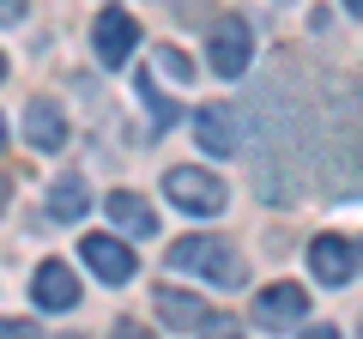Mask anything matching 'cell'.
Returning <instances> with one entry per match:
<instances>
[{
    "instance_id": "cell-1",
    "label": "cell",
    "mask_w": 363,
    "mask_h": 339,
    "mask_svg": "<svg viewBox=\"0 0 363 339\" xmlns=\"http://www.w3.org/2000/svg\"><path fill=\"white\" fill-rule=\"evenodd\" d=\"M169 267L194 273V279H212V285H242V255L224 236H182L169 248Z\"/></svg>"
},
{
    "instance_id": "cell-2",
    "label": "cell",
    "mask_w": 363,
    "mask_h": 339,
    "mask_svg": "<svg viewBox=\"0 0 363 339\" xmlns=\"http://www.w3.org/2000/svg\"><path fill=\"white\" fill-rule=\"evenodd\" d=\"M157 321L169 327V333H230V315H218V309H206L200 297H188V291H176V285H164L157 291Z\"/></svg>"
},
{
    "instance_id": "cell-3",
    "label": "cell",
    "mask_w": 363,
    "mask_h": 339,
    "mask_svg": "<svg viewBox=\"0 0 363 339\" xmlns=\"http://www.w3.org/2000/svg\"><path fill=\"white\" fill-rule=\"evenodd\" d=\"M164 188H169V200H176L182 212H194V218H212V212H224V200H230L218 176H212V170H194V164L169 170Z\"/></svg>"
},
{
    "instance_id": "cell-4",
    "label": "cell",
    "mask_w": 363,
    "mask_h": 339,
    "mask_svg": "<svg viewBox=\"0 0 363 339\" xmlns=\"http://www.w3.org/2000/svg\"><path fill=\"white\" fill-rule=\"evenodd\" d=\"M248 321H255L260 333H291V327L309 321V291L303 285H267L255 297V309H248Z\"/></svg>"
},
{
    "instance_id": "cell-5",
    "label": "cell",
    "mask_w": 363,
    "mask_h": 339,
    "mask_svg": "<svg viewBox=\"0 0 363 339\" xmlns=\"http://www.w3.org/2000/svg\"><path fill=\"white\" fill-rule=\"evenodd\" d=\"M248 61H255V30L242 18H218V30H212V73L242 79Z\"/></svg>"
},
{
    "instance_id": "cell-6",
    "label": "cell",
    "mask_w": 363,
    "mask_h": 339,
    "mask_svg": "<svg viewBox=\"0 0 363 339\" xmlns=\"http://www.w3.org/2000/svg\"><path fill=\"white\" fill-rule=\"evenodd\" d=\"M309 273L321 279V285H351V273H357V243L351 236H315L309 243Z\"/></svg>"
},
{
    "instance_id": "cell-7",
    "label": "cell",
    "mask_w": 363,
    "mask_h": 339,
    "mask_svg": "<svg viewBox=\"0 0 363 339\" xmlns=\"http://www.w3.org/2000/svg\"><path fill=\"white\" fill-rule=\"evenodd\" d=\"M133 43H140V25H133L121 6H104V13H97V30H91L97 61H104V67H121V61L133 55Z\"/></svg>"
},
{
    "instance_id": "cell-8",
    "label": "cell",
    "mask_w": 363,
    "mask_h": 339,
    "mask_svg": "<svg viewBox=\"0 0 363 339\" xmlns=\"http://www.w3.org/2000/svg\"><path fill=\"white\" fill-rule=\"evenodd\" d=\"M79 255H85V267L104 279V285H128L133 267H140V261H133V248L121 243V236H85V243H79Z\"/></svg>"
},
{
    "instance_id": "cell-9",
    "label": "cell",
    "mask_w": 363,
    "mask_h": 339,
    "mask_svg": "<svg viewBox=\"0 0 363 339\" xmlns=\"http://www.w3.org/2000/svg\"><path fill=\"white\" fill-rule=\"evenodd\" d=\"M25 140L37 145V152H61V145H67V116H61V104L37 97V104L25 109Z\"/></svg>"
},
{
    "instance_id": "cell-10",
    "label": "cell",
    "mask_w": 363,
    "mask_h": 339,
    "mask_svg": "<svg viewBox=\"0 0 363 339\" xmlns=\"http://www.w3.org/2000/svg\"><path fill=\"white\" fill-rule=\"evenodd\" d=\"M194 140L206 145L212 157H230L242 133H236V116H230V109H224V104H206V109H200V116H194Z\"/></svg>"
},
{
    "instance_id": "cell-11",
    "label": "cell",
    "mask_w": 363,
    "mask_h": 339,
    "mask_svg": "<svg viewBox=\"0 0 363 339\" xmlns=\"http://www.w3.org/2000/svg\"><path fill=\"white\" fill-rule=\"evenodd\" d=\"M30 291H37L43 309H73V303H79V279H73V267H61V261H43Z\"/></svg>"
},
{
    "instance_id": "cell-12",
    "label": "cell",
    "mask_w": 363,
    "mask_h": 339,
    "mask_svg": "<svg viewBox=\"0 0 363 339\" xmlns=\"http://www.w3.org/2000/svg\"><path fill=\"white\" fill-rule=\"evenodd\" d=\"M104 206H109V218H116V230H121V236H157V212L145 206L140 194H128V188H116V194H109Z\"/></svg>"
},
{
    "instance_id": "cell-13",
    "label": "cell",
    "mask_w": 363,
    "mask_h": 339,
    "mask_svg": "<svg viewBox=\"0 0 363 339\" xmlns=\"http://www.w3.org/2000/svg\"><path fill=\"white\" fill-rule=\"evenodd\" d=\"M85 206H91V188L79 182V176H61V182L49 188V218L73 224V218H85Z\"/></svg>"
},
{
    "instance_id": "cell-14",
    "label": "cell",
    "mask_w": 363,
    "mask_h": 339,
    "mask_svg": "<svg viewBox=\"0 0 363 339\" xmlns=\"http://www.w3.org/2000/svg\"><path fill=\"white\" fill-rule=\"evenodd\" d=\"M140 97H145V109H152V121H157V128H169V121H176V104H169L164 91H152V85H140Z\"/></svg>"
},
{
    "instance_id": "cell-15",
    "label": "cell",
    "mask_w": 363,
    "mask_h": 339,
    "mask_svg": "<svg viewBox=\"0 0 363 339\" xmlns=\"http://www.w3.org/2000/svg\"><path fill=\"white\" fill-rule=\"evenodd\" d=\"M30 333H37V327L18 321V315H13V321H0V339H30Z\"/></svg>"
},
{
    "instance_id": "cell-16",
    "label": "cell",
    "mask_w": 363,
    "mask_h": 339,
    "mask_svg": "<svg viewBox=\"0 0 363 339\" xmlns=\"http://www.w3.org/2000/svg\"><path fill=\"white\" fill-rule=\"evenodd\" d=\"M25 18V0H0V25H18Z\"/></svg>"
},
{
    "instance_id": "cell-17",
    "label": "cell",
    "mask_w": 363,
    "mask_h": 339,
    "mask_svg": "<svg viewBox=\"0 0 363 339\" xmlns=\"http://www.w3.org/2000/svg\"><path fill=\"white\" fill-rule=\"evenodd\" d=\"M6 200H13V188H6V182H0V212H6Z\"/></svg>"
},
{
    "instance_id": "cell-18",
    "label": "cell",
    "mask_w": 363,
    "mask_h": 339,
    "mask_svg": "<svg viewBox=\"0 0 363 339\" xmlns=\"http://www.w3.org/2000/svg\"><path fill=\"white\" fill-rule=\"evenodd\" d=\"M345 6H351V13H357V18H363V0H345Z\"/></svg>"
},
{
    "instance_id": "cell-19",
    "label": "cell",
    "mask_w": 363,
    "mask_h": 339,
    "mask_svg": "<svg viewBox=\"0 0 363 339\" xmlns=\"http://www.w3.org/2000/svg\"><path fill=\"white\" fill-rule=\"evenodd\" d=\"M0 145H6V116H0Z\"/></svg>"
},
{
    "instance_id": "cell-20",
    "label": "cell",
    "mask_w": 363,
    "mask_h": 339,
    "mask_svg": "<svg viewBox=\"0 0 363 339\" xmlns=\"http://www.w3.org/2000/svg\"><path fill=\"white\" fill-rule=\"evenodd\" d=\"M0 79H6V61H0Z\"/></svg>"
}]
</instances>
